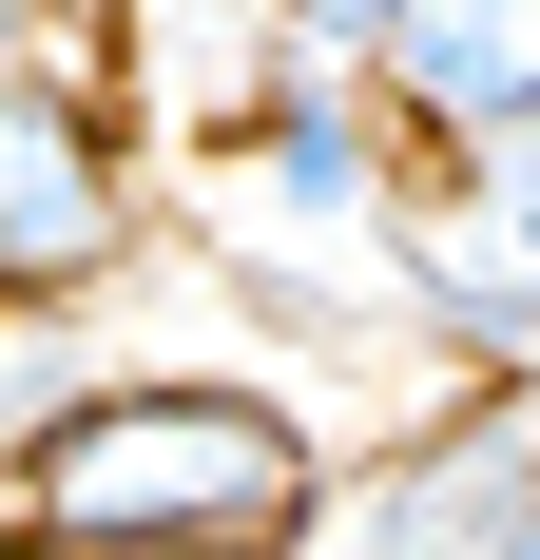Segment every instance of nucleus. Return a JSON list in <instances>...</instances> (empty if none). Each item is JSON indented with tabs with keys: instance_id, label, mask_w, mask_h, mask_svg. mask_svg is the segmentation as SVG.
Instances as JSON below:
<instances>
[{
	"instance_id": "8",
	"label": "nucleus",
	"mask_w": 540,
	"mask_h": 560,
	"mask_svg": "<svg viewBox=\"0 0 540 560\" xmlns=\"http://www.w3.org/2000/svg\"><path fill=\"white\" fill-rule=\"evenodd\" d=\"M39 58H78V20L58 0H0V78H39Z\"/></svg>"
},
{
	"instance_id": "3",
	"label": "nucleus",
	"mask_w": 540,
	"mask_h": 560,
	"mask_svg": "<svg viewBox=\"0 0 540 560\" xmlns=\"http://www.w3.org/2000/svg\"><path fill=\"white\" fill-rule=\"evenodd\" d=\"M213 232H232V271L290 310L309 290V252H406V136L367 116V78H290L270 58V97L213 136Z\"/></svg>"
},
{
	"instance_id": "7",
	"label": "nucleus",
	"mask_w": 540,
	"mask_h": 560,
	"mask_svg": "<svg viewBox=\"0 0 540 560\" xmlns=\"http://www.w3.org/2000/svg\"><path fill=\"white\" fill-rule=\"evenodd\" d=\"M251 20H270V58H290V78H367V39L406 20V0H251Z\"/></svg>"
},
{
	"instance_id": "9",
	"label": "nucleus",
	"mask_w": 540,
	"mask_h": 560,
	"mask_svg": "<svg viewBox=\"0 0 540 560\" xmlns=\"http://www.w3.org/2000/svg\"><path fill=\"white\" fill-rule=\"evenodd\" d=\"M521 560H540V522H521Z\"/></svg>"
},
{
	"instance_id": "5",
	"label": "nucleus",
	"mask_w": 540,
	"mask_h": 560,
	"mask_svg": "<svg viewBox=\"0 0 540 560\" xmlns=\"http://www.w3.org/2000/svg\"><path fill=\"white\" fill-rule=\"evenodd\" d=\"M116 252H136V155L78 58L0 78V310H97Z\"/></svg>"
},
{
	"instance_id": "6",
	"label": "nucleus",
	"mask_w": 540,
	"mask_h": 560,
	"mask_svg": "<svg viewBox=\"0 0 540 560\" xmlns=\"http://www.w3.org/2000/svg\"><path fill=\"white\" fill-rule=\"evenodd\" d=\"M367 116L406 136V174L521 136L540 116V0H406V20L367 39Z\"/></svg>"
},
{
	"instance_id": "4",
	"label": "nucleus",
	"mask_w": 540,
	"mask_h": 560,
	"mask_svg": "<svg viewBox=\"0 0 540 560\" xmlns=\"http://www.w3.org/2000/svg\"><path fill=\"white\" fill-rule=\"evenodd\" d=\"M386 310H406L463 387H540V116L483 136V155H444V174H406Z\"/></svg>"
},
{
	"instance_id": "1",
	"label": "nucleus",
	"mask_w": 540,
	"mask_h": 560,
	"mask_svg": "<svg viewBox=\"0 0 540 560\" xmlns=\"http://www.w3.org/2000/svg\"><path fill=\"white\" fill-rule=\"evenodd\" d=\"M328 483V425L232 368H97L0 464V541L39 560H270Z\"/></svg>"
},
{
	"instance_id": "2",
	"label": "nucleus",
	"mask_w": 540,
	"mask_h": 560,
	"mask_svg": "<svg viewBox=\"0 0 540 560\" xmlns=\"http://www.w3.org/2000/svg\"><path fill=\"white\" fill-rule=\"evenodd\" d=\"M521 522H540V387H463L386 445H328L270 560H521Z\"/></svg>"
}]
</instances>
